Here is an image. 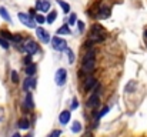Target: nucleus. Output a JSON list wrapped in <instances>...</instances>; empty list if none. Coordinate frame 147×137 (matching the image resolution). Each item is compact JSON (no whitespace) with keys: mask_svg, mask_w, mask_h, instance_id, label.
Returning a JSON list of instances; mask_svg holds the SVG:
<instances>
[{"mask_svg":"<svg viewBox=\"0 0 147 137\" xmlns=\"http://www.w3.org/2000/svg\"><path fill=\"white\" fill-rule=\"evenodd\" d=\"M136 89V83H133V82H130L127 86H126V91L127 93H131V90H134Z\"/></svg>","mask_w":147,"mask_h":137,"instance_id":"obj_25","label":"nucleus"},{"mask_svg":"<svg viewBox=\"0 0 147 137\" xmlns=\"http://www.w3.org/2000/svg\"><path fill=\"white\" fill-rule=\"evenodd\" d=\"M34 20H36L37 23H40V24H43V23L46 22V17H45L43 14H36V16H34Z\"/></svg>","mask_w":147,"mask_h":137,"instance_id":"obj_22","label":"nucleus"},{"mask_svg":"<svg viewBox=\"0 0 147 137\" xmlns=\"http://www.w3.org/2000/svg\"><path fill=\"white\" fill-rule=\"evenodd\" d=\"M36 87V80L30 76V77H27L26 79V82H24V89L26 90H29V89H34Z\"/></svg>","mask_w":147,"mask_h":137,"instance_id":"obj_12","label":"nucleus"},{"mask_svg":"<svg viewBox=\"0 0 147 137\" xmlns=\"http://www.w3.org/2000/svg\"><path fill=\"white\" fill-rule=\"evenodd\" d=\"M0 36H1V39H7V40H11V34H10L9 32H6V30H1V32H0Z\"/></svg>","mask_w":147,"mask_h":137,"instance_id":"obj_23","label":"nucleus"},{"mask_svg":"<svg viewBox=\"0 0 147 137\" xmlns=\"http://www.w3.org/2000/svg\"><path fill=\"white\" fill-rule=\"evenodd\" d=\"M77 24H79V30H80V32H83V30H84V24H83V22H79Z\"/></svg>","mask_w":147,"mask_h":137,"instance_id":"obj_34","label":"nucleus"},{"mask_svg":"<svg viewBox=\"0 0 147 137\" xmlns=\"http://www.w3.org/2000/svg\"><path fill=\"white\" fill-rule=\"evenodd\" d=\"M30 63H32V56L29 54V56L24 59V64H30Z\"/></svg>","mask_w":147,"mask_h":137,"instance_id":"obj_33","label":"nucleus"},{"mask_svg":"<svg viewBox=\"0 0 147 137\" xmlns=\"http://www.w3.org/2000/svg\"><path fill=\"white\" fill-rule=\"evenodd\" d=\"M107 111H109V107H104V109H103V110H101V111H100V113L97 114V117H98V119H100V117H103V116H104Z\"/></svg>","mask_w":147,"mask_h":137,"instance_id":"obj_29","label":"nucleus"},{"mask_svg":"<svg viewBox=\"0 0 147 137\" xmlns=\"http://www.w3.org/2000/svg\"><path fill=\"white\" fill-rule=\"evenodd\" d=\"M69 24H70V26L76 24V14H70V19H69Z\"/></svg>","mask_w":147,"mask_h":137,"instance_id":"obj_27","label":"nucleus"},{"mask_svg":"<svg viewBox=\"0 0 147 137\" xmlns=\"http://www.w3.org/2000/svg\"><path fill=\"white\" fill-rule=\"evenodd\" d=\"M94 56H96V53H94L93 49H90V50L86 53V56H84V59H83V63H82V72H83V73H92V72L94 70V64H96Z\"/></svg>","mask_w":147,"mask_h":137,"instance_id":"obj_1","label":"nucleus"},{"mask_svg":"<svg viewBox=\"0 0 147 137\" xmlns=\"http://www.w3.org/2000/svg\"><path fill=\"white\" fill-rule=\"evenodd\" d=\"M66 77H67V72H66L64 69H59L57 73H56V77H54L56 84H57V86H63V84L66 83Z\"/></svg>","mask_w":147,"mask_h":137,"instance_id":"obj_6","label":"nucleus"},{"mask_svg":"<svg viewBox=\"0 0 147 137\" xmlns=\"http://www.w3.org/2000/svg\"><path fill=\"white\" fill-rule=\"evenodd\" d=\"M51 46H53V49H54V50L61 51V50H64V49L67 47V43H66V40H64V39L54 36V37L51 39Z\"/></svg>","mask_w":147,"mask_h":137,"instance_id":"obj_3","label":"nucleus"},{"mask_svg":"<svg viewBox=\"0 0 147 137\" xmlns=\"http://www.w3.org/2000/svg\"><path fill=\"white\" fill-rule=\"evenodd\" d=\"M57 34H70V27L69 26H61L57 30Z\"/></svg>","mask_w":147,"mask_h":137,"instance_id":"obj_19","label":"nucleus"},{"mask_svg":"<svg viewBox=\"0 0 147 137\" xmlns=\"http://www.w3.org/2000/svg\"><path fill=\"white\" fill-rule=\"evenodd\" d=\"M56 19H57V13H56V11L53 10V11H50L49 16L46 17V22H47V23H53V22H54Z\"/></svg>","mask_w":147,"mask_h":137,"instance_id":"obj_18","label":"nucleus"},{"mask_svg":"<svg viewBox=\"0 0 147 137\" xmlns=\"http://www.w3.org/2000/svg\"><path fill=\"white\" fill-rule=\"evenodd\" d=\"M11 82H13V83H17V82H19V74H17V72H11Z\"/></svg>","mask_w":147,"mask_h":137,"instance_id":"obj_26","label":"nucleus"},{"mask_svg":"<svg viewBox=\"0 0 147 137\" xmlns=\"http://www.w3.org/2000/svg\"><path fill=\"white\" fill-rule=\"evenodd\" d=\"M26 73H27L29 76H33V74L36 73V64H27V67H26Z\"/></svg>","mask_w":147,"mask_h":137,"instance_id":"obj_17","label":"nucleus"},{"mask_svg":"<svg viewBox=\"0 0 147 137\" xmlns=\"http://www.w3.org/2000/svg\"><path fill=\"white\" fill-rule=\"evenodd\" d=\"M144 37H146V39H147V30H146V32H144Z\"/></svg>","mask_w":147,"mask_h":137,"instance_id":"obj_35","label":"nucleus"},{"mask_svg":"<svg viewBox=\"0 0 147 137\" xmlns=\"http://www.w3.org/2000/svg\"><path fill=\"white\" fill-rule=\"evenodd\" d=\"M57 3L61 6V9H63L64 13H69V11H70V6H69L66 1H63V0H57Z\"/></svg>","mask_w":147,"mask_h":137,"instance_id":"obj_20","label":"nucleus"},{"mask_svg":"<svg viewBox=\"0 0 147 137\" xmlns=\"http://www.w3.org/2000/svg\"><path fill=\"white\" fill-rule=\"evenodd\" d=\"M11 40H13L14 43H20V42H22V37L16 34V36H11Z\"/></svg>","mask_w":147,"mask_h":137,"instance_id":"obj_30","label":"nucleus"},{"mask_svg":"<svg viewBox=\"0 0 147 137\" xmlns=\"http://www.w3.org/2000/svg\"><path fill=\"white\" fill-rule=\"evenodd\" d=\"M86 137H93V136H92V134H87V136H86Z\"/></svg>","mask_w":147,"mask_h":137,"instance_id":"obj_37","label":"nucleus"},{"mask_svg":"<svg viewBox=\"0 0 147 137\" xmlns=\"http://www.w3.org/2000/svg\"><path fill=\"white\" fill-rule=\"evenodd\" d=\"M96 84H97V80H96L94 77H89V79L86 80V83H84V90L86 91L92 90L93 87H96Z\"/></svg>","mask_w":147,"mask_h":137,"instance_id":"obj_10","label":"nucleus"},{"mask_svg":"<svg viewBox=\"0 0 147 137\" xmlns=\"http://www.w3.org/2000/svg\"><path fill=\"white\" fill-rule=\"evenodd\" d=\"M17 126H19L20 129L26 130V129H29L30 123H29V120H27V119H20V120H19V123H17Z\"/></svg>","mask_w":147,"mask_h":137,"instance_id":"obj_15","label":"nucleus"},{"mask_svg":"<svg viewBox=\"0 0 147 137\" xmlns=\"http://www.w3.org/2000/svg\"><path fill=\"white\" fill-rule=\"evenodd\" d=\"M64 50L67 51V56H69V61H70V63H73V61H74V54H73V51H71L70 49H67V47H66Z\"/></svg>","mask_w":147,"mask_h":137,"instance_id":"obj_24","label":"nucleus"},{"mask_svg":"<svg viewBox=\"0 0 147 137\" xmlns=\"http://www.w3.org/2000/svg\"><path fill=\"white\" fill-rule=\"evenodd\" d=\"M79 107V101L77 99H73V103H71V109H77Z\"/></svg>","mask_w":147,"mask_h":137,"instance_id":"obj_31","label":"nucleus"},{"mask_svg":"<svg viewBox=\"0 0 147 137\" xmlns=\"http://www.w3.org/2000/svg\"><path fill=\"white\" fill-rule=\"evenodd\" d=\"M0 16H1V17H3L6 22H9V23L11 22V19H10V14L7 13V10H6L4 7H0Z\"/></svg>","mask_w":147,"mask_h":137,"instance_id":"obj_16","label":"nucleus"},{"mask_svg":"<svg viewBox=\"0 0 147 137\" xmlns=\"http://www.w3.org/2000/svg\"><path fill=\"white\" fill-rule=\"evenodd\" d=\"M13 137H22V136H20V134H14Z\"/></svg>","mask_w":147,"mask_h":137,"instance_id":"obj_36","label":"nucleus"},{"mask_svg":"<svg viewBox=\"0 0 147 137\" xmlns=\"http://www.w3.org/2000/svg\"><path fill=\"white\" fill-rule=\"evenodd\" d=\"M26 137H32V136H26Z\"/></svg>","mask_w":147,"mask_h":137,"instance_id":"obj_38","label":"nucleus"},{"mask_svg":"<svg viewBox=\"0 0 147 137\" xmlns=\"http://www.w3.org/2000/svg\"><path fill=\"white\" fill-rule=\"evenodd\" d=\"M98 103H100V97H98L97 93H93L90 97H89V100H87V107H90V109H94V107H97Z\"/></svg>","mask_w":147,"mask_h":137,"instance_id":"obj_8","label":"nucleus"},{"mask_svg":"<svg viewBox=\"0 0 147 137\" xmlns=\"http://www.w3.org/2000/svg\"><path fill=\"white\" fill-rule=\"evenodd\" d=\"M19 19H20V22H22L24 26H27V27H30V29H34V27H36V23H34L33 17H30L29 14L19 13Z\"/></svg>","mask_w":147,"mask_h":137,"instance_id":"obj_4","label":"nucleus"},{"mask_svg":"<svg viewBox=\"0 0 147 137\" xmlns=\"http://www.w3.org/2000/svg\"><path fill=\"white\" fill-rule=\"evenodd\" d=\"M60 134H61V133H60V130H54V132H53V133H51L49 137H59Z\"/></svg>","mask_w":147,"mask_h":137,"instance_id":"obj_32","label":"nucleus"},{"mask_svg":"<svg viewBox=\"0 0 147 137\" xmlns=\"http://www.w3.org/2000/svg\"><path fill=\"white\" fill-rule=\"evenodd\" d=\"M69 120H70V111H61L60 113V117H59V121L61 123V124H66V123H69Z\"/></svg>","mask_w":147,"mask_h":137,"instance_id":"obj_11","label":"nucleus"},{"mask_svg":"<svg viewBox=\"0 0 147 137\" xmlns=\"http://www.w3.org/2000/svg\"><path fill=\"white\" fill-rule=\"evenodd\" d=\"M104 37H106V34H104V30L101 29V26H97V24H94L93 26V29H92V33H90V36H89V42L86 43V45H93V43H98V42H103L104 40Z\"/></svg>","mask_w":147,"mask_h":137,"instance_id":"obj_2","label":"nucleus"},{"mask_svg":"<svg viewBox=\"0 0 147 137\" xmlns=\"http://www.w3.org/2000/svg\"><path fill=\"white\" fill-rule=\"evenodd\" d=\"M22 50L27 51V53L32 56V54H34V53L39 50V46H37V43H36V42H33V40H27V42L24 43V46L22 47Z\"/></svg>","mask_w":147,"mask_h":137,"instance_id":"obj_5","label":"nucleus"},{"mask_svg":"<svg viewBox=\"0 0 147 137\" xmlns=\"http://www.w3.org/2000/svg\"><path fill=\"white\" fill-rule=\"evenodd\" d=\"M0 46H1L3 49H7V47H9V43H7L4 39H1V37H0Z\"/></svg>","mask_w":147,"mask_h":137,"instance_id":"obj_28","label":"nucleus"},{"mask_svg":"<svg viewBox=\"0 0 147 137\" xmlns=\"http://www.w3.org/2000/svg\"><path fill=\"white\" fill-rule=\"evenodd\" d=\"M80 130H82V124L79 121H74L73 123V127H71V132L73 133H80Z\"/></svg>","mask_w":147,"mask_h":137,"instance_id":"obj_21","label":"nucleus"},{"mask_svg":"<svg viewBox=\"0 0 147 137\" xmlns=\"http://www.w3.org/2000/svg\"><path fill=\"white\" fill-rule=\"evenodd\" d=\"M36 34H37V37L42 40V43H49L50 36L43 27H37V29H36Z\"/></svg>","mask_w":147,"mask_h":137,"instance_id":"obj_7","label":"nucleus"},{"mask_svg":"<svg viewBox=\"0 0 147 137\" xmlns=\"http://www.w3.org/2000/svg\"><path fill=\"white\" fill-rule=\"evenodd\" d=\"M24 107H26V109H33V107H34V103H33V96H32V93H27V96H26V100H24Z\"/></svg>","mask_w":147,"mask_h":137,"instance_id":"obj_13","label":"nucleus"},{"mask_svg":"<svg viewBox=\"0 0 147 137\" xmlns=\"http://www.w3.org/2000/svg\"><path fill=\"white\" fill-rule=\"evenodd\" d=\"M100 19H106V17H109L110 16V9L109 7H101L100 9V13L97 14Z\"/></svg>","mask_w":147,"mask_h":137,"instance_id":"obj_14","label":"nucleus"},{"mask_svg":"<svg viewBox=\"0 0 147 137\" xmlns=\"http://www.w3.org/2000/svg\"><path fill=\"white\" fill-rule=\"evenodd\" d=\"M36 7H37V10L39 11H49L50 10V3L49 1H46V0H39L37 3H36Z\"/></svg>","mask_w":147,"mask_h":137,"instance_id":"obj_9","label":"nucleus"}]
</instances>
